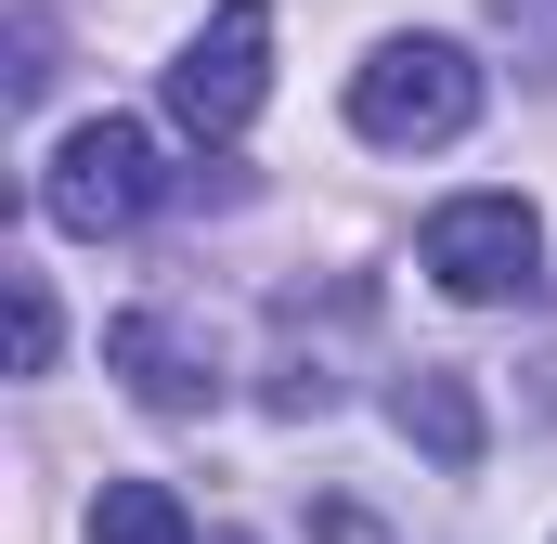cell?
Masks as SVG:
<instances>
[{"label":"cell","instance_id":"cell-1","mask_svg":"<svg viewBox=\"0 0 557 544\" xmlns=\"http://www.w3.org/2000/svg\"><path fill=\"white\" fill-rule=\"evenodd\" d=\"M350 131L389 143V156H428V143H467L480 131V52L467 39H376L350 65Z\"/></svg>","mask_w":557,"mask_h":544},{"label":"cell","instance_id":"cell-2","mask_svg":"<svg viewBox=\"0 0 557 544\" xmlns=\"http://www.w3.org/2000/svg\"><path fill=\"white\" fill-rule=\"evenodd\" d=\"M169 131L182 143H234L273 91V0H208V26L169 52Z\"/></svg>","mask_w":557,"mask_h":544},{"label":"cell","instance_id":"cell-8","mask_svg":"<svg viewBox=\"0 0 557 544\" xmlns=\"http://www.w3.org/2000/svg\"><path fill=\"white\" fill-rule=\"evenodd\" d=\"M13 376H52V285L13 272Z\"/></svg>","mask_w":557,"mask_h":544},{"label":"cell","instance_id":"cell-4","mask_svg":"<svg viewBox=\"0 0 557 544\" xmlns=\"http://www.w3.org/2000/svg\"><path fill=\"white\" fill-rule=\"evenodd\" d=\"M416 260H428L441 298H519L545 272V221H532V195H441Z\"/></svg>","mask_w":557,"mask_h":544},{"label":"cell","instance_id":"cell-7","mask_svg":"<svg viewBox=\"0 0 557 544\" xmlns=\"http://www.w3.org/2000/svg\"><path fill=\"white\" fill-rule=\"evenodd\" d=\"M91 544H195V519H182L169 480H104L91 493Z\"/></svg>","mask_w":557,"mask_h":544},{"label":"cell","instance_id":"cell-3","mask_svg":"<svg viewBox=\"0 0 557 544\" xmlns=\"http://www.w3.org/2000/svg\"><path fill=\"white\" fill-rule=\"evenodd\" d=\"M169 195V169H156V131L143 118H78V131L52 143V169H39V221L52 234H131L143 208Z\"/></svg>","mask_w":557,"mask_h":544},{"label":"cell","instance_id":"cell-5","mask_svg":"<svg viewBox=\"0 0 557 544\" xmlns=\"http://www.w3.org/2000/svg\"><path fill=\"white\" fill-rule=\"evenodd\" d=\"M104 363L131 376L143 415H208L221 403V337H208L195 311H117V324H104Z\"/></svg>","mask_w":557,"mask_h":544},{"label":"cell","instance_id":"cell-6","mask_svg":"<svg viewBox=\"0 0 557 544\" xmlns=\"http://www.w3.org/2000/svg\"><path fill=\"white\" fill-rule=\"evenodd\" d=\"M389 428L416 441L428 467H454V480L493 454V415H480V390H467L454 363H403V376H389Z\"/></svg>","mask_w":557,"mask_h":544}]
</instances>
